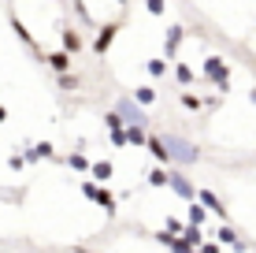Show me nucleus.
<instances>
[{"mask_svg": "<svg viewBox=\"0 0 256 253\" xmlns=\"http://www.w3.org/2000/svg\"><path fill=\"white\" fill-rule=\"evenodd\" d=\"M197 197H200V201H204V205H208V208H212V212H216V216H223V220H226V208H223V201H219L216 194H208V190H200Z\"/></svg>", "mask_w": 256, "mask_h": 253, "instance_id": "2", "label": "nucleus"}, {"mask_svg": "<svg viewBox=\"0 0 256 253\" xmlns=\"http://www.w3.org/2000/svg\"><path fill=\"white\" fill-rule=\"evenodd\" d=\"M93 175L100 179V182H108V179H112V164H108V160H104V164H93Z\"/></svg>", "mask_w": 256, "mask_h": 253, "instance_id": "3", "label": "nucleus"}, {"mask_svg": "<svg viewBox=\"0 0 256 253\" xmlns=\"http://www.w3.org/2000/svg\"><path fill=\"white\" fill-rule=\"evenodd\" d=\"M86 194H90V197H93V201H96V205H100V208H104V212H116V197H112V194H108V190H96V186H93V182H86Z\"/></svg>", "mask_w": 256, "mask_h": 253, "instance_id": "1", "label": "nucleus"}, {"mask_svg": "<svg viewBox=\"0 0 256 253\" xmlns=\"http://www.w3.org/2000/svg\"><path fill=\"white\" fill-rule=\"evenodd\" d=\"M148 149H152L156 160H167V149H164V142H160V138H152V142H148Z\"/></svg>", "mask_w": 256, "mask_h": 253, "instance_id": "4", "label": "nucleus"}, {"mask_svg": "<svg viewBox=\"0 0 256 253\" xmlns=\"http://www.w3.org/2000/svg\"><path fill=\"white\" fill-rule=\"evenodd\" d=\"M148 182H152V186H164V182H171V175H167V171H160V168H156L152 175H148Z\"/></svg>", "mask_w": 256, "mask_h": 253, "instance_id": "6", "label": "nucleus"}, {"mask_svg": "<svg viewBox=\"0 0 256 253\" xmlns=\"http://www.w3.org/2000/svg\"><path fill=\"white\" fill-rule=\"evenodd\" d=\"M190 223H197V227L204 223V208L200 205H190Z\"/></svg>", "mask_w": 256, "mask_h": 253, "instance_id": "5", "label": "nucleus"}]
</instances>
